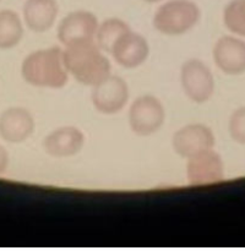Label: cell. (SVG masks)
<instances>
[{
    "label": "cell",
    "instance_id": "obj_1",
    "mask_svg": "<svg viewBox=\"0 0 245 251\" xmlns=\"http://www.w3.org/2000/svg\"><path fill=\"white\" fill-rule=\"evenodd\" d=\"M63 58L69 74L82 85L93 87L110 75V61L95 41L65 47Z\"/></svg>",
    "mask_w": 245,
    "mask_h": 251
},
{
    "label": "cell",
    "instance_id": "obj_2",
    "mask_svg": "<svg viewBox=\"0 0 245 251\" xmlns=\"http://www.w3.org/2000/svg\"><path fill=\"white\" fill-rule=\"evenodd\" d=\"M24 80L34 87L61 88L68 83L69 71L60 47H50L28 54L21 66Z\"/></svg>",
    "mask_w": 245,
    "mask_h": 251
},
{
    "label": "cell",
    "instance_id": "obj_3",
    "mask_svg": "<svg viewBox=\"0 0 245 251\" xmlns=\"http://www.w3.org/2000/svg\"><path fill=\"white\" fill-rule=\"evenodd\" d=\"M200 9L191 0H171L158 7L153 17L154 28L166 36H181L195 27Z\"/></svg>",
    "mask_w": 245,
    "mask_h": 251
},
{
    "label": "cell",
    "instance_id": "obj_4",
    "mask_svg": "<svg viewBox=\"0 0 245 251\" xmlns=\"http://www.w3.org/2000/svg\"><path fill=\"white\" fill-rule=\"evenodd\" d=\"M166 118L164 107L158 98L145 95L136 98L129 109V125L139 136H151L162 127Z\"/></svg>",
    "mask_w": 245,
    "mask_h": 251
},
{
    "label": "cell",
    "instance_id": "obj_5",
    "mask_svg": "<svg viewBox=\"0 0 245 251\" xmlns=\"http://www.w3.org/2000/svg\"><path fill=\"white\" fill-rule=\"evenodd\" d=\"M180 82L189 100L197 104L207 102L215 91V80L208 66L198 59L184 63L180 71Z\"/></svg>",
    "mask_w": 245,
    "mask_h": 251
},
{
    "label": "cell",
    "instance_id": "obj_6",
    "mask_svg": "<svg viewBox=\"0 0 245 251\" xmlns=\"http://www.w3.org/2000/svg\"><path fill=\"white\" fill-rule=\"evenodd\" d=\"M91 100L96 109L102 114H117L129 100L127 83L119 76L108 75L104 80L93 86Z\"/></svg>",
    "mask_w": 245,
    "mask_h": 251
},
{
    "label": "cell",
    "instance_id": "obj_7",
    "mask_svg": "<svg viewBox=\"0 0 245 251\" xmlns=\"http://www.w3.org/2000/svg\"><path fill=\"white\" fill-rule=\"evenodd\" d=\"M98 20L92 12L77 10L66 15L58 27V38L65 47L96 39Z\"/></svg>",
    "mask_w": 245,
    "mask_h": 251
},
{
    "label": "cell",
    "instance_id": "obj_8",
    "mask_svg": "<svg viewBox=\"0 0 245 251\" xmlns=\"http://www.w3.org/2000/svg\"><path fill=\"white\" fill-rule=\"evenodd\" d=\"M172 146L178 156L189 159L201 152L212 150L215 146V135L206 125L189 124L174 134Z\"/></svg>",
    "mask_w": 245,
    "mask_h": 251
},
{
    "label": "cell",
    "instance_id": "obj_9",
    "mask_svg": "<svg viewBox=\"0 0 245 251\" xmlns=\"http://www.w3.org/2000/svg\"><path fill=\"white\" fill-rule=\"evenodd\" d=\"M186 176L191 186H205L220 183L224 176L222 158L213 150L191 157L186 166Z\"/></svg>",
    "mask_w": 245,
    "mask_h": 251
},
{
    "label": "cell",
    "instance_id": "obj_10",
    "mask_svg": "<svg viewBox=\"0 0 245 251\" xmlns=\"http://www.w3.org/2000/svg\"><path fill=\"white\" fill-rule=\"evenodd\" d=\"M110 54L122 68L136 69L148 58L149 47L145 37L130 29L117 39Z\"/></svg>",
    "mask_w": 245,
    "mask_h": 251
},
{
    "label": "cell",
    "instance_id": "obj_11",
    "mask_svg": "<svg viewBox=\"0 0 245 251\" xmlns=\"http://www.w3.org/2000/svg\"><path fill=\"white\" fill-rule=\"evenodd\" d=\"M213 59L227 75L245 73V42L232 36H223L213 47Z\"/></svg>",
    "mask_w": 245,
    "mask_h": 251
},
{
    "label": "cell",
    "instance_id": "obj_12",
    "mask_svg": "<svg viewBox=\"0 0 245 251\" xmlns=\"http://www.w3.org/2000/svg\"><path fill=\"white\" fill-rule=\"evenodd\" d=\"M34 119L24 108H9L0 115V136L10 144L24 142L33 134Z\"/></svg>",
    "mask_w": 245,
    "mask_h": 251
},
{
    "label": "cell",
    "instance_id": "obj_13",
    "mask_svg": "<svg viewBox=\"0 0 245 251\" xmlns=\"http://www.w3.org/2000/svg\"><path fill=\"white\" fill-rule=\"evenodd\" d=\"M85 145V136L74 126H64L54 130L43 141L47 154L55 158H66L77 154Z\"/></svg>",
    "mask_w": 245,
    "mask_h": 251
},
{
    "label": "cell",
    "instance_id": "obj_14",
    "mask_svg": "<svg viewBox=\"0 0 245 251\" xmlns=\"http://www.w3.org/2000/svg\"><path fill=\"white\" fill-rule=\"evenodd\" d=\"M59 6L55 0H27L24 5V19L31 31L42 33L53 27Z\"/></svg>",
    "mask_w": 245,
    "mask_h": 251
},
{
    "label": "cell",
    "instance_id": "obj_15",
    "mask_svg": "<svg viewBox=\"0 0 245 251\" xmlns=\"http://www.w3.org/2000/svg\"><path fill=\"white\" fill-rule=\"evenodd\" d=\"M24 26L19 15L11 10L0 11V49H11L21 42Z\"/></svg>",
    "mask_w": 245,
    "mask_h": 251
},
{
    "label": "cell",
    "instance_id": "obj_16",
    "mask_svg": "<svg viewBox=\"0 0 245 251\" xmlns=\"http://www.w3.org/2000/svg\"><path fill=\"white\" fill-rule=\"evenodd\" d=\"M130 31V27L126 22L120 19H108L102 25H98L97 33H96V44L102 49L104 53H109L113 46L122 34Z\"/></svg>",
    "mask_w": 245,
    "mask_h": 251
},
{
    "label": "cell",
    "instance_id": "obj_17",
    "mask_svg": "<svg viewBox=\"0 0 245 251\" xmlns=\"http://www.w3.org/2000/svg\"><path fill=\"white\" fill-rule=\"evenodd\" d=\"M223 21L230 32L245 37V0H232L225 6Z\"/></svg>",
    "mask_w": 245,
    "mask_h": 251
},
{
    "label": "cell",
    "instance_id": "obj_18",
    "mask_svg": "<svg viewBox=\"0 0 245 251\" xmlns=\"http://www.w3.org/2000/svg\"><path fill=\"white\" fill-rule=\"evenodd\" d=\"M229 135L235 142L245 145V107L239 108L232 114L228 125Z\"/></svg>",
    "mask_w": 245,
    "mask_h": 251
},
{
    "label": "cell",
    "instance_id": "obj_19",
    "mask_svg": "<svg viewBox=\"0 0 245 251\" xmlns=\"http://www.w3.org/2000/svg\"><path fill=\"white\" fill-rule=\"evenodd\" d=\"M9 166V154L4 147L0 145V174L4 173Z\"/></svg>",
    "mask_w": 245,
    "mask_h": 251
},
{
    "label": "cell",
    "instance_id": "obj_20",
    "mask_svg": "<svg viewBox=\"0 0 245 251\" xmlns=\"http://www.w3.org/2000/svg\"><path fill=\"white\" fill-rule=\"evenodd\" d=\"M144 1H146V2H158V1H161V0H144Z\"/></svg>",
    "mask_w": 245,
    "mask_h": 251
}]
</instances>
